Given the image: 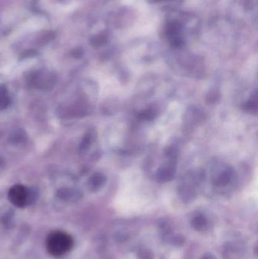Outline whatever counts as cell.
<instances>
[{
    "instance_id": "6da1fadb",
    "label": "cell",
    "mask_w": 258,
    "mask_h": 259,
    "mask_svg": "<svg viewBox=\"0 0 258 259\" xmlns=\"http://www.w3.org/2000/svg\"><path fill=\"white\" fill-rule=\"evenodd\" d=\"M74 246V240L68 233L56 231L50 233L45 241L47 251L50 255L60 257L69 252Z\"/></svg>"
}]
</instances>
